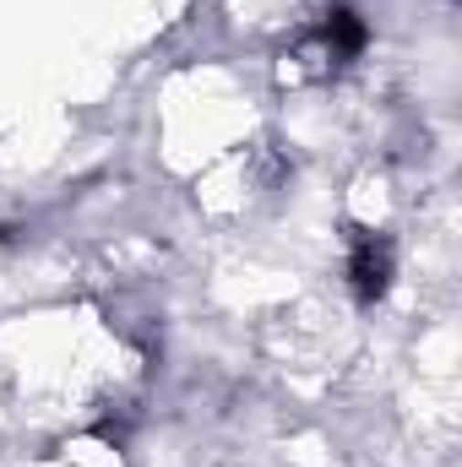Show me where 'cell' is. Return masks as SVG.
Listing matches in <instances>:
<instances>
[{"mask_svg": "<svg viewBox=\"0 0 462 467\" xmlns=\"http://www.w3.org/2000/svg\"><path fill=\"white\" fill-rule=\"evenodd\" d=\"M348 277H353V294H359L364 305H370V299H381V294H386V283H392V244H386V239H375V234H364V239L353 244Z\"/></svg>", "mask_w": 462, "mask_h": 467, "instance_id": "1", "label": "cell"}, {"mask_svg": "<svg viewBox=\"0 0 462 467\" xmlns=\"http://www.w3.org/2000/svg\"><path fill=\"white\" fill-rule=\"evenodd\" d=\"M327 44H332L338 55H353V49H364V27L353 22V11H332V22H327Z\"/></svg>", "mask_w": 462, "mask_h": 467, "instance_id": "2", "label": "cell"}]
</instances>
